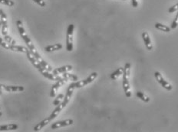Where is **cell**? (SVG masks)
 Segmentation results:
<instances>
[{
  "label": "cell",
  "mask_w": 178,
  "mask_h": 132,
  "mask_svg": "<svg viewBox=\"0 0 178 132\" xmlns=\"http://www.w3.org/2000/svg\"><path fill=\"white\" fill-rule=\"evenodd\" d=\"M51 121H52V119L50 118V117L45 118V119L41 121L40 123H38L36 126H35V127H34V130H35V131H39V130H41V129L44 127V126L48 125Z\"/></svg>",
  "instance_id": "5bb4252c"
},
{
  "label": "cell",
  "mask_w": 178,
  "mask_h": 132,
  "mask_svg": "<svg viewBox=\"0 0 178 132\" xmlns=\"http://www.w3.org/2000/svg\"><path fill=\"white\" fill-rule=\"evenodd\" d=\"M97 77H98L97 73H95V72H94V73H92L87 79H86V80H81V81L79 82H76V83H73L75 88H81L83 87V86H86V85L89 84V83H92V82L95 80Z\"/></svg>",
  "instance_id": "8992f818"
},
{
  "label": "cell",
  "mask_w": 178,
  "mask_h": 132,
  "mask_svg": "<svg viewBox=\"0 0 178 132\" xmlns=\"http://www.w3.org/2000/svg\"><path fill=\"white\" fill-rule=\"evenodd\" d=\"M68 81V80L65 78H62V80H58L57 83H55V85H53L52 87V89H51V92H50V96L52 98H54L55 96L56 95V92H57L58 89H59V88L61 87L62 86H63L64 84H65L66 82Z\"/></svg>",
  "instance_id": "9c48e42d"
},
{
  "label": "cell",
  "mask_w": 178,
  "mask_h": 132,
  "mask_svg": "<svg viewBox=\"0 0 178 132\" xmlns=\"http://www.w3.org/2000/svg\"><path fill=\"white\" fill-rule=\"evenodd\" d=\"M132 5L134 8H137L138 6V2H137V0H132Z\"/></svg>",
  "instance_id": "f1b7e54d"
},
{
  "label": "cell",
  "mask_w": 178,
  "mask_h": 132,
  "mask_svg": "<svg viewBox=\"0 0 178 132\" xmlns=\"http://www.w3.org/2000/svg\"><path fill=\"white\" fill-rule=\"evenodd\" d=\"M0 45H1L2 48H4L5 49H7V50H10V47H11V45L7 43V42L5 41V39L3 40L2 38H0Z\"/></svg>",
  "instance_id": "603a6c76"
},
{
  "label": "cell",
  "mask_w": 178,
  "mask_h": 132,
  "mask_svg": "<svg viewBox=\"0 0 178 132\" xmlns=\"http://www.w3.org/2000/svg\"><path fill=\"white\" fill-rule=\"evenodd\" d=\"M2 111H1V108H0V117L2 116Z\"/></svg>",
  "instance_id": "f546056e"
},
{
  "label": "cell",
  "mask_w": 178,
  "mask_h": 132,
  "mask_svg": "<svg viewBox=\"0 0 178 132\" xmlns=\"http://www.w3.org/2000/svg\"><path fill=\"white\" fill-rule=\"evenodd\" d=\"M62 77H63V78L67 79L68 80H73V81H76V80H78V77H77V76H75V75H73V74H70V73H64V74L62 75Z\"/></svg>",
  "instance_id": "ffe728a7"
},
{
  "label": "cell",
  "mask_w": 178,
  "mask_h": 132,
  "mask_svg": "<svg viewBox=\"0 0 178 132\" xmlns=\"http://www.w3.org/2000/svg\"><path fill=\"white\" fill-rule=\"evenodd\" d=\"M73 123H74V121L72 119H67V120H65V121H57V122L54 123V124H52L51 127H52V129H58L62 127H65V126L72 125Z\"/></svg>",
  "instance_id": "8fae6325"
},
{
  "label": "cell",
  "mask_w": 178,
  "mask_h": 132,
  "mask_svg": "<svg viewBox=\"0 0 178 132\" xmlns=\"http://www.w3.org/2000/svg\"><path fill=\"white\" fill-rule=\"evenodd\" d=\"M123 72H124V68H123V67H120V68H118V70H115L113 73H111V80H116L119 76H121V74H123Z\"/></svg>",
  "instance_id": "ac0fdd59"
},
{
  "label": "cell",
  "mask_w": 178,
  "mask_h": 132,
  "mask_svg": "<svg viewBox=\"0 0 178 132\" xmlns=\"http://www.w3.org/2000/svg\"><path fill=\"white\" fill-rule=\"evenodd\" d=\"M16 25H17L18 30H19V34H20L21 37H22V39L25 41L26 44L27 45L28 48L30 50V51L32 53V54H33L35 57H37V56L39 55L38 52L37 51L36 48H35V47L34 46L32 40L29 38V36H28L27 34H26V31H25V28H24V26H23V23H22V21H21V20H18L17 22H16Z\"/></svg>",
  "instance_id": "3957f363"
},
{
  "label": "cell",
  "mask_w": 178,
  "mask_h": 132,
  "mask_svg": "<svg viewBox=\"0 0 178 132\" xmlns=\"http://www.w3.org/2000/svg\"><path fill=\"white\" fill-rule=\"evenodd\" d=\"M137 96L139 98V99H141L142 101H144V102H148L150 101L149 98L147 97V96H145L143 92H137Z\"/></svg>",
  "instance_id": "7402d4cb"
},
{
  "label": "cell",
  "mask_w": 178,
  "mask_h": 132,
  "mask_svg": "<svg viewBox=\"0 0 178 132\" xmlns=\"http://www.w3.org/2000/svg\"><path fill=\"white\" fill-rule=\"evenodd\" d=\"M154 76H155L156 80H158V83H159L160 84H161V86L164 88V89H166L167 90H171L172 88H173L172 87V86L170 84H169L167 81H165V80H164L162 75H161L159 72H156V73H154Z\"/></svg>",
  "instance_id": "ba28073f"
},
{
  "label": "cell",
  "mask_w": 178,
  "mask_h": 132,
  "mask_svg": "<svg viewBox=\"0 0 178 132\" xmlns=\"http://www.w3.org/2000/svg\"><path fill=\"white\" fill-rule=\"evenodd\" d=\"M155 28L158 30H161L162 31L164 32H170V28L169 27H167V25H164L161 24V23H156L155 24Z\"/></svg>",
  "instance_id": "d6986e66"
},
{
  "label": "cell",
  "mask_w": 178,
  "mask_h": 132,
  "mask_svg": "<svg viewBox=\"0 0 178 132\" xmlns=\"http://www.w3.org/2000/svg\"><path fill=\"white\" fill-rule=\"evenodd\" d=\"M0 90H5L6 92H22L25 90V88L23 86H4L0 85Z\"/></svg>",
  "instance_id": "30bf717a"
},
{
  "label": "cell",
  "mask_w": 178,
  "mask_h": 132,
  "mask_svg": "<svg viewBox=\"0 0 178 132\" xmlns=\"http://www.w3.org/2000/svg\"><path fill=\"white\" fill-rule=\"evenodd\" d=\"M19 126L16 124H5V125H0V131H5V130H12L18 129Z\"/></svg>",
  "instance_id": "2e32d148"
},
{
  "label": "cell",
  "mask_w": 178,
  "mask_h": 132,
  "mask_svg": "<svg viewBox=\"0 0 178 132\" xmlns=\"http://www.w3.org/2000/svg\"><path fill=\"white\" fill-rule=\"evenodd\" d=\"M2 90H0V95H2Z\"/></svg>",
  "instance_id": "1f68e13d"
},
{
  "label": "cell",
  "mask_w": 178,
  "mask_h": 132,
  "mask_svg": "<svg viewBox=\"0 0 178 132\" xmlns=\"http://www.w3.org/2000/svg\"><path fill=\"white\" fill-rule=\"evenodd\" d=\"M32 1L35 2V3H37L38 5H40V6H41V7H44L45 5H46V3H45L44 1H43V0H32Z\"/></svg>",
  "instance_id": "4316f807"
},
{
  "label": "cell",
  "mask_w": 178,
  "mask_h": 132,
  "mask_svg": "<svg viewBox=\"0 0 178 132\" xmlns=\"http://www.w3.org/2000/svg\"><path fill=\"white\" fill-rule=\"evenodd\" d=\"M178 26V13L177 15H176V16L175 17V19L173 20V22L171 23V26H170V28L172 29H174L176 28V27Z\"/></svg>",
  "instance_id": "484cf974"
},
{
  "label": "cell",
  "mask_w": 178,
  "mask_h": 132,
  "mask_svg": "<svg viewBox=\"0 0 178 132\" xmlns=\"http://www.w3.org/2000/svg\"><path fill=\"white\" fill-rule=\"evenodd\" d=\"M62 48V45L61 44H55L53 45H49L45 48V51L47 52H53L55 51H59Z\"/></svg>",
  "instance_id": "e0dca14e"
},
{
  "label": "cell",
  "mask_w": 178,
  "mask_h": 132,
  "mask_svg": "<svg viewBox=\"0 0 178 132\" xmlns=\"http://www.w3.org/2000/svg\"><path fill=\"white\" fill-rule=\"evenodd\" d=\"M1 26H2V21L0 20V28H1Z\"/></svg>",
  "instance_id": "4dcf8cb0"
},
{
  "label": "cell",
  "mask_w": 178,
  "mask_h": 132,
  "mask_svg": "<svg viewBox=\"0 0 178 132\" xmlns=\"http://www.w3.org/2000/svg\"><path fill=\"white\" fill-rule=\"evenodd\" d=\"M75 25L73 24L69 25L67 29L66 35V49L68 51H72L73 50V32Z\"/></svg>",
  "instance_id": "5b68a950"
},
{
  "label": "cell",
  "mask_w": 178,
  "mask_h": 132,
  "mask_svg": "<svg viewBox=\"0 0 178 132\" xmlns=\"http://www.w3.org/2000/svg\"><path fill=\"white\" fill-rule=\"evenodd\" d=\"M75 89V86H74L73 83H72V84H71L70 86H69V88H68V89H67L66 95H65V96L64 97L63 102H62L59 105H57V107H56L54 111H52V113L51 115L49 116L50 118H51L52 120H53L54 118H55L56 117L59 115V113L61 112V111H62V110L63 109V108H65V106H66L67 104L69 103V101H70V99H71V98H72V93H73V91Z\"/></svg>",
  "instance_id": "7a4b0ae2"
},
{
  "label": "cell",
  "mask_w": 178,
  "mask_h": 132,
  "mask_svg": "<svg viewBox=\"0 0 178 132\" xmlns=\"http://www.w3.org/2000/svg\"><path fill=\"white\" fill-rule=\"evenodd\" d=\"M130 64L129 63L125 64V67L124 68V72H123V89H124V92L127 97H130L131 93L130 91V86L128 83V77L130 75Z\"/></svg>",
  "instance_id": "277c9868"
},
{
  "label": "cell",
  "mask_w": 178,
  "mask_h": 132,
  "mask_svg": "<svg viewBox=\"0 0 178 132\" xmlns=\"http://www.w3.org/2000/svg\"><path fill=\"white\" fill-rule=\"evenodd\" d=\"M0 3L3 4V5H8V6H13L15 5V2L12 0H0Z\"/></svg>",
  "instance_id": "d4e9b609"
},
{
  "label": "cell",
  "mask_w": 178,
  "mask_h": 132,
  "mask_svg": "<svg viewBox=\"0 0 178 132\" xmlns=\"http://www.w3.org/2000/svg\"><path fill=\"white\" fill-rule=\"evenodd\" d=\"M177 10H178V3L176 4L175 5H173V6L170 7V8H169L168 12L170 13H172V12H174L175 11H177Z\"/></svg>",
  "instance_id": "83f0119b"
},
{
  "label": "cell",
  "mask_w": 178,
  "mask_h": 132,
  "mask_svg": "<svg viewBox=\"0 0 178 132\" xmlns=\"http://www.w3.org/2000/svg\"><path fill=\"white\" fill-rule=\"evenodd\" d=\"M4 38H5V41L7 42V43H9V45H16V41L14 40V39L12 38V37H10L9 35H5V36H4Z\"/></svg>",
  "instance_id": "cb8c5ba5"
},
{
  "label": "cell",
  "mask_w": 178,
  "mask_h": 132,
  "mask_svg": "<svg viewBox=\"0 0 178 132\" xmlns=\"http://www.w3.org/2000/svg\"><path fill=\"white\" fill-rule=\"evenodd\" d=\"M142 38H143L144 41L145 46H146L147 49H148V51H151L153 48V46L152 44H151V39H150L149 35H148L147 32L145 31L143 32V33H142Z\"/></svg>",
  "instance_id": "4fadbf2b"
},
{
  "label": "cell",
  "mask_w": 178,
  "mask_h": 132,
  "mask_svg": "<svg viewBox=\"0 0 178 132\" xmlns=\"http://www.w3.org/2000/svg\"><path fill=\"white\" fill-rule=\"evenodd\" d=\"M72 70V66L67 65V66H64V67H59V68L52 70V73L54 75H55V76H58V75L62 74V73H67V72L71 71Z\"/></svg>",
  "instance_id": "7c38bea8"
},
{
  "label": "cell",
  "mask_w": 178,
  "mask_h": 132,
  "mask_svg": "<svg viewBox=\"0 0 178 132\" xmlns=\"http://www.w3.org/2000/svg\"><path fill=\"white\" fill-rule=\"evenodd\" d=\"M26 55H27L28 59H29V61H30V62L33 64L34 67H35V68L38 69V71H39L44 77H46V78L49 79V80H55V81H58V80H62V79L63 78L62 77H59V75H58V76H55V75H54L53 73L52 74V73H49L48 70H47L46 69L44 68V67L41 66V64H40L38 61H37L36 58H35V56L32 54V53L31 52L29 49V51H28V52L26 53Z\"/></svg>",
  "instance_id": "6da1fadb"
},
{
  "label": "cell",
  "mask_w": 178,
  "mask_h": 132,
  "mask_svg": "<svg viewBox=\"0 0 178 132\" xmlns=\"http://www.w3.org/2000/svg\"><path fill=\"white\" fill-rule=\"evenodd\" d=\"M0 20L2 21V33L3 36L8 35V21L5 13L0 9Z\"/></svg>",
  "instance_id": "52a82bcc"
},
{
  "label": "cell",
  "mask_w": 178,
  "mask_h": 132,
  "mask_svg": "<svg viewBox=\"0 0 178 132\" xmlns=\"http://www.w3.org/2000/svg\"><path fill=\"white\" fill-rule=\"evenodd\" d=\"M64 97H65V96H64L63 94H62V93L59 94V96H58L57 97H56V99H55L54 101H53V105H56V106H57V105H59V104H60L61 102H62V100L64 99Z\"/></svg>",
  "instance_id": "44dd1931"
},
{
  "label": "cell",
  "mask_w": 178,
  "mask_h": 132,
  "mask_svg": "<svg viewBox=\"0 0 178 132\" xmlns=\"http://www.w3.org/2000/svg\"><path fill=\"white\" fill-rule=\"evenodd\" d=\"M10 50L12 51H16V52H21V53H26L29 51V48H26V47L23 46H19V45H12L10 47Z\"/></svg>",
  "instance_id": "9a60e30c"
}]
</instances>
